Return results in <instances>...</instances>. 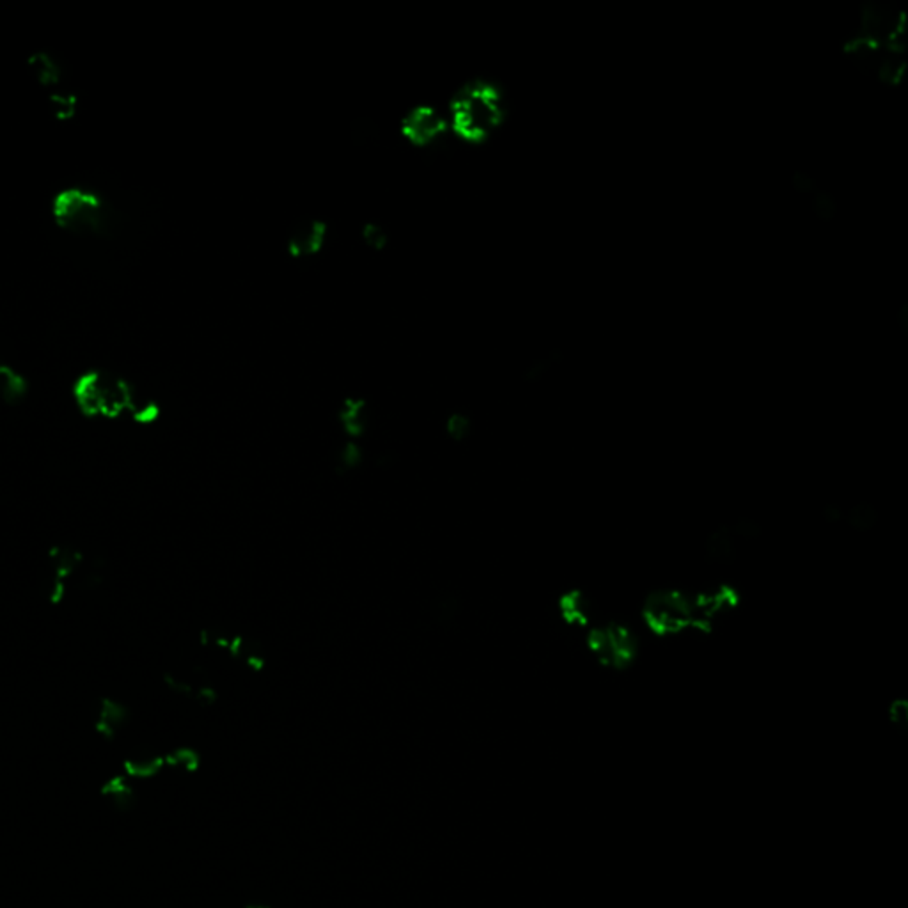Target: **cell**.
I'll use <instances>...</instances> for the list:
<instances>
[{
    "instance_id": "obj_1",
    "label": "cell",
    "mask_w": 908,
    "mask_h": 908,
    "mask_svg": "<svg viewBox=\"0 0 908 908\" xmlns=\"http://www.w3.org/2000/svg\"><path fill=\"white\" fill-rule=\"evenodd\" d=\"M509 117L511 105L504 85L476 78L453 96L447 126L469 144H485L506 128Z\"/></svg>"
},
{
    "instance_id": "obj_2",
    "label": "cell",
    "mask_w": 908,
    "mask_h": 908,
    "mask_svg": "<svg viewBox=\"0 0 908 908\" xmlns=\"http://www.w3.org/2000/svg\"><path fill=\"white\" fill-rule=\"evenodd\" d=\"M75 398L85 414L107 419L147 410L138 407L135 391L124 380L98 371H91L76 382Z\"/></svg>"
},
{
    "instance_id": "obj_3",
    "label": "cell",
    "mask_w": 908,
    "mask_h": 908,
    "mask_svg": "<svg viewBox=\"0 0 908 908\" xmlns=\"http://www.w3.org/2000/svg\"><path fill=\"white\" fill-rule=\"evenodd\" d=\"M643 620L659 636H678L691 628L696 630L694 598L678 589L653 591L643 604Z\"/></svg>"
},
{
    "instance_id": "obj_4",
    "label": "cell",
    "mask_w": 908,
    "mask_h": 908,
    "mask_svg": "<svg viewBox=\"0 0 908 908\" xmlns=\"http://www.w3.org/2000/svg\"><path fill=\"white\" fill-rule=\"evenodd\" d=\"M589 651L595 659L612 669H625L634 662L637 655V639L636 636L616 623L598 625L589 630L586 637Z\"/></svg>"
},
{
    "instance_id": "obj_5",
    "label": "cell",
    "mask_w": 908,
    "mask_h": 908,
    "mask_svg": "<svg viewBox=\"0 0 908 908\" xmlns=\"http://www.w3.org/2000/svg\"><path fill=\"white\" fill-rule=\"evenodd\" d=\"M53 215L59 225L73 231L99 227L103 218L101 201L83 188L62 190L53 201Z\"/></svg>"
},
{
    "instance_id": "obj_6",
    "label": "cell",
    "mask_w": 908,
    "mask_h": 908,
    "mask_svg": "<svg viewBox=\"0 0 908 908\" xmlns=\"http://www.w3.org/2000/svg\"><path fill=\"white\" fill-rule=\"evenodd\" d=\"M399 131L415 147H428L447 131V119L431 105H415L399 124Z\"/></svg>"
},
{
    "instance_id": "obj_7",
    "label": "cell",
    "mask_w": 908,
    "mask_h": 908,
    "mask_svg": "<svg viewBox=\"0 0 908 908\" xmlns=\"http://www.w3.org/2000/svg\"><path fill=\"white\" fill-rule=\"evenodd\" d=\"M696 612V630H710L719 620L728 616L738 605V593L733 588H717L692 595Z\"/></svg>"
},
{
    "instance_id": "obj_8",
    "label": "cell",
    "mask_w": 908,
    "mask_h": 908,
    "mask_svg": "<svg viewBox=\"0 0 908 908\" xmlns=\"http://www.w3.org/2000/svg\"><path fill=\"white\" fill-rule=\"evenodd\" d=\"M328 227L323 220H307L295 227L288 238V254L293 259L318 256L327 241Z\"/></svg>"
},
{
    "instance_id": "obj_9",
    "label": "cell",
    "mask_w": 908,
    "mask_h": 908,
    "mask_svg": "<svg viewBox=\"0 0 908 908\" xmlns=\"http://www.w3.org/2000/svg\"><path fill=\"white\" fill-rule=\"evenodd\" d=\"M28 69H30L32 76L36 78V82L48 91V94L53 92V91L62 89V71H60V66L48 53H44V51L34 53L28 59Z\"/></svg>"
},
{
    "instance_id": "obj_10",
    "label": "cell",
    "mask_w": 908,
    "mask_h": 908,
    "mask_svg": "<svg viewBox=\"0 0 908 908\" xmlns=\"http://www.w3.org/2000/svg\"><path fill=\"white\" fill-rule=\"evenodd\" d=\"M591 602L579 591L566 595L561 602L563 618L570 625H588L591 620Z\"/></svg>"
},
{
    "instance_id": "obj_11",
    "label": "cell",
    "mask_w": 908,
    "mask_h": 908,
    "mask_svg": "<svg viewBox=\"0 0 908 908\" xmlns=\"http://www.w3.org/2000/svg\"><path fill=\"white\" fill-rule=\"evenodd\" d=\"M51 112L57 119H71L76 110V98L64 87L48 94Z\"/></svg>"
},
{
    "instance_id": "obj_12",
    "label": "cell",
    "mask_w": 908,
    "mask_h": 908,
    "mask_svg": "<svg viewBox=\"0 0 908 908\" xmlns=\"http://www.w3.org/2000/svg\"><path fill=\"white\" fill-rule=\"evenodd\" d=\"M360 234H362L364 243H366L369 249L376 250V252H378V250H383V249L389 245V233H387V229H385L383 225L376 224V222H367V224H364V227H362Z\"/></svg>"
},
{
    "instance_id": "obj_13",
    "label": "cell",
    "mask_w": 908,
    "mask_h": 908,
    "mask_svg": "<svg viewBox=\"0 0 908 908\" xmlns=\"http://www.w3.org/2000/svg\"><path fill=\"white\" fill-rule=\"evenodd\" d=\"M362 410H364V403L360 399H348L344 403L341 417H343L346 430L351 435H357L362 430Z\"/></svg>"
},
{
    "instance_id": "obj_14",
    "label": "cell",
    "mask_w": 908,
    "mask_h": 908,
    "mask_svg": "<svg viewBox=\"0 0 908 908\" xmlns=\"http://www.w3.org/2000/svg\"><path fill=\"white\" fill-rule=\"evenodd\" d=\"M163 765V760L160 758H140V760H130L126 763V772L133 778H149L156 774Z\"/></svg>"
},
{
    "instance_id": "obj_15",
    "label": "cell",
    "mask_w": 908,
    "mask_h": 908,
    "mask_svg": "<svg viewBox=\"0 0 908 908\" xmlns=\"http://www.w3.org/2000/svg\"><path fill=\"white\" fill-rule=\"evenodd\" d=\"M105 795L110 797L114 801V804L117 808H128L130 806V801L133 797L130 786L122 781V779H114L107 788H105Z\"/></svg>"
},
{
    "instance_id": "obj_16",
    "label": "cell",
    "mask_w": 908,
    "mask_h": 908,
    "mask_svg": "<svg viewBox=\"0 0 908 908\" xmlns=\"http://www.w3.org/2000/svg\"><path fill=\"white\" fill-rule=\"evenodd\" d=\"M849 524L854 525V527H859V529H868L872 527V524L877 520L875 517V511L872 508H868L866 504H861V506H856L849 517H847Z\"/></svg>"
},
{
    "instance_id": "obj_17",
    "label": "cell",
    "mask_w": 908,
    "mask_h": 908,
    "mask_svg": "<svg viewBox=\"0 0 908 908\" xmlns=\"http://www.w3.org/2000/svg\"><path fill=\"white\" fill-rule=\"evenodd\" d=\"M447 428H449V431H451L453 435L462 437V435L467 431V428H469V421H467L465 417H462V415H454L453 419H449Z\"/></svg>"
}]
</instances>
